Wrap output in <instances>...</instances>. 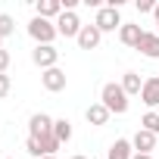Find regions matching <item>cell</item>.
I'll use <instances>...</instances> for the list:
<instances>
[{
	"mask_svg": "<svg viewBox=\"0 0 159 159\" xmlns=\"http://www.w3.org/2000/svg\"><path fill=\"white\" fill-rule=\"evenodd\" d=\"M25 150H28V156H34V159H41V156H44V153H41V143H38L34 137H28V140H25Z\"/></svg>",
	"mask_w": 159,
	"mask_h": 159,
	"instance_id": "21",
	"label": "cell"
},
{
	"mask_svg": "<svg viewBox=\"0 0 159 159\" xmlns=\"http://www.w3.org/2000/svg\"><path fill=\"white\" fill-rule=\"evenodd\" d=\"M94 25L106 34V31H116V28H122L125 22H122V16H119V10L116 7H100L97 10V19H94Z\"/></svg>",
	"mask_w": 159,
	"mask_h": 159,
	"instance_id": "5",
	"label": "cell"
},
{
	"mask_svg": "<svg viewBox=\"0 0 159 159\" xmlns=\"http://www.w3.org/2000/svg\"><path fill=\"white\" fill-rule=\"evenodd\" d=\"M109 109L103 106V103H91L88 106V112H84V119H88V125H94V128H100V125H106L109 122Z\"/></svg>",
	"mask_w": 159,
	"mask_h": 159,
	"instance_id": "13",
	"label": "cell"
},
{
	"mask_svg": "<svg viewBox=\"0 0 159 159\" xmlns=\"http://www.w3.org/2000/svg\"><path fill=\"white\" fill-rule=\"evenodd\" d=\"M28 34H31V41H34V44H53L59 31H56V22L34 16V19L28 22Z\"/></svg>",
	"mask_w": 159,
	"mask_h": 159,
	"instance_id": "2",
	"label": "cell"
},
{
	"mask_svg": "<svg viewBox=\"0 0 159 159\" xmlns=\"http://www.w3.org/2000/svg\"><path fill=\"white\" fill-rule=\"evenodd\" d=\"M0 50H3V38H0Z\"/></svg>",
	"mask_w": 159,
	"mask_h": 159,
	"instance_id": "28",
	"label": "cell"
},
{
	"mask_svg": "<svg viewBox=\"0 0 159 159\" xmlns=\"http://www.w3.org/2000/svg\"><path fill=\"white\" fill-rule=\"evenodd\" d=\"M41 159H56V156H41Z\"/></svg>",
	"mask_w": 159,
	"mask_h": 159,
	"instance_id": "27",
	"label": "cell"
},
{
	"mask_svg": "<svg viewBox=\"0 0 159 159\" xmlns=\"http://www.w3.org/2000/svg\"><path fill=\"white\" fill-rule=\"evenodd\" d=\"M134 7H137V13H153V10H156V3H153V0H137Z\"/></svg>",
	"mask_w": 159,
	"mask_h": 159,
	"instance_id": "23",
	"label": "cell"
},
{
	"mask_svg": "<svg viewBox=\"0 0 159 159\" xmlns=\"http://www.w3.org/2000/svg\"><path fill=\"white\" fill-rule=\"evenodd\" d=\"M41 19H59L62 16V0H38L34 3Z\"/></svg>",
	"mask_w": 159,
	"mask_h": 159,
	"instance_id": "14",
	"label": "cell"
},
{
	"mask_svg": "<svg viewBox=\"0 0 159 159\" xmlns=\"http://www.w3.org/2000/svg\"><path fill=\"white\" fill-rule=\"evenodd\" d=\"M7 69H10V53L0 50V75H7Z\"/></svg>",
	"mask_w": 159,
	"mask_h": 159,
	"instance_id": "24",
	"label": "cell"
},
{
	"mask_svg": "<svg viewBox=\"0 0 159 159\" xmlns=\"http://www.w3.org/2000/svg\"><path fill=\"white\" fill-rule=\"evenodd\" d=\"M140 38H143V28H140V25H134V22H125V25L119 28V41H122L125 47H137V44H140Z\"/></svg>",
	"mask_w": 159,
	"mask_h": 159,
	"instance_id": "11",
	"label": "cell"
},
{
	"mask_svg": "<svg viewBox=\"0 0 159 159\" xmlns=\"http://www.w3.org/2000/svg\"><path fill=\"white\" fill-rule=\"evenodd\" d=\"M131 156H134V147H131V140H125V137L112 140V147H109V153H106V159H131Z\"/></svg>",
	"mask_w": 159,
	"mask_h": 159,
	"instance_id": "15",
	"label": "cell"
},
{
	"mask_svg": "<svg viewBox=\"0 0 159 159\" xmlns=\"http://www.w3.org/2000/svg\"><path fill=\"white\" fill-rule=\"evenodd\" d=\"M13 31H16V22H13V16H10V13H0V38L7 41Z\"/></svg>",
	"mask_w": 159,
	"mask_h": 159,
	"instance_id": "20",
	"label": "cell"
},
{
	"mask_svg": "<svg viewBox=\"0 0 159 159\" xmlns=\"http://www.w3.org/2000/svg\"><path fill=\"white\" fill-rule=\"evenodd\" d=\"M153 16H156V25H159V3H156V10H153Z\"/></svg>",
	"mask_w": 159,
	"mask_h": 159,
	"instance_id": "26",
	"label": "cell"
},
{
	"mask_svg": "<svg viewBox=\"0 0 159 159\" xmlns=\"http://www.w3.org/2000/svg\"><path fill=\"white\" fill-rule=\"evenodd\" d=\"M31 62H34L41 72H47V69H53V66L59 62V50H56L53 44H34V50H31Z\"/></svg>",
	"mask_w": 159,
	"mask_h": 159,
	"instance_id": "3",
	"label": "cell"
},
{
	"mask_svg": "<svg viewBox=\"0 0 159 159\" xmlns=\"http://www.w3.org/2000/svg\"><path fill=\"white\" fill-rule=\"evenodd\" d=\"M72 159H84V156H72Z\"/></svg>",
	"mask_w": 159,
	"mask_h": 159,
	"instance_id": "29",
	"label": "cell"
},
{
	"mask_svg": "<svg viewBox=\"0 0 159 159\" xmlns=\"http://www.w3.org/2000/svg\"><path fill=\"white\" fill-rule=\"evenodd\" d=\"M140 100H143L150 109H153V106H159V75H150V78H143Z\"/></svg>",
	"mask_w": 159,
	"mask_h": 159,
	"instance_id": "9",
	"label": "cell"
},
{
	"mask_svg": "<svg viewBox=\"0 0 159 159\" xmlns=\"http://www.w3.org/2000/svg\"><path fill=\"white\" fill-rule=\"evenodd\" d=\"M81 19H78V13L75 10H62V16L56 19V31L62 34V38H78L81 34Z\"/></svg>",
	"mask_w": 159,
	"mask_h": 159,
	"instance_id": "4",
	"label": "cell"
},
{
	"mask_svg": "<svg viewBox=\"0 0 159 159\" xmlns=\"http://www.w3.org/2000/svg\"><path fill=\"white\" fill-rule=\"evenodd\" d=\"M75 41H78V47H81V50H97L100 41H103V31H100L97 25H84L81 34H78Z\"/></svg>",
	"mask_w": 159,
	"mask_h": 159,
	"instance_id": "8",
	"label": "cell"
},
{
	"mask_svg": "<svg viewBox=\"0 0 159 159\" xmlns=\"http://www.w3.org/2000/svg\"><path fill=\"white\" fill-rule=\"evenodd\" d=\"M140 128H143V131H150V134H159V112H153V109H150V112L140 119Z\"/></svg>",
	"mask_w": 159,
	"mask_h": 159,
	"instance_id": "19",
	"label": "cell"
},
{
	"mask_svg": "<svg viewBox=\"0 0 159 159\" xmlns=\"http://www.w3.org/2000/svg\"><path fill=\"white\" fill-rule=\"evenodd\" d=\"M66 72L59 69V66H53V69H47V72H41V84H44V91H50V94H59V91H66Z\"/></svg>",
	"mask_w": 159,
	"mask_h": 159,
	"instance_id": "6",
	"label": "cell"
},
{
	"mask_svg": "<svg viewBox=\"0 0 159 159\" xmlns=\"http://www.w3.org/2000/svg\"><path fill=\"white\" fill-rule=\"evenodd\" d=\"M131 147H134V153H153V150H156V134L137 128V134L131 137Z\"/></svg>",
	"mask_w": 159,
	"mask_h": 159,
	"instance_id": "12",
	"label": "cell"
},
{
	"mask_svg": "<svg viewBox=\"0 0 159 159\" xmlns=\"http://www.w3.org/2000/svg\"><path fill=\"white\" fill-rule=\"evenodd\" d=\"M34 140L41 143V153H44V156H56V150L62 147V143H59L53 134H44V137H34Z\"/></svg>",
	"mask_w": 159,
	"mask_h": 159,
	"instance_id": "18",
	"label": "cell"
},
{
	"mask_svg": "<svg viewBox=\"0 0 159 159\" xmlns=\"http://www.w3.org/2000/svg\"><path fill=\"white\" fill-rule=\"evenodd\" d=\"M53 122H56V119H50L47 112H34V116L28 119V137H44V134H53Z\"/></svg>",
	"mask_w": 159,
	"mask_h": 159,
	"instance_id": "7",
	"label": "cell"
},
{
	"mask_svg": "<svg viewBox=\"0 0 159 159\" xmlns=\"http://www.w3.org/2000/svg\"><path fill=\"white\" fill-rule=\"evenodd\" d=\"M131 159H153V153H134Z\"/></svg>",
	"mask_w": 159,
	"mask_h": 159,
	"instance_id": "25",
	"label": "cell"
},
{
	"mask_svg": "<svg viewBox=\"0 0 159 159\" xmlns=\"http://www.w3.org/2000/svg\"><path fill=\"white\" fill-rule=\"evenodd\" d=\"M10 88H13V81H10V75H0V100H3V97L10 94Z\"/></svg>",
	"mask_w": 159,
	"mask_h": 159,
	"instance_id": "22",
	"label": "cell"
},
{
	"mask_svg": "<svg viewBox=\"0 0 159 159\" xmlns=\"http://www.w3.org/2000/svg\"><path fill=\"white\" fill-rule=\"evenodd\" d=\"M53 137H56L59 143H69V140H72V122H69V119H56V122H53Z\"/></svg>",
	"mask_w": 159,
	"mask_h": 159,
	"instance_id": "17",
	"label": "cell"
},
{
	"mask_svg": "<svg viewBox=\"0 0 159 159\" xmlns=\"http://www.w3.org/2000/svg\"><path fill=\"white\" fill-rule=\"evenodd\" d=\"M137 50H140L147 59H159V31H143Z\"/></svg>",
	"mask_w": 159,
	"mask_h": 159,
	"instance_id": "10",
	"label": "cell"
},
{
	"mask_svg": "<svg viewBox=\"0 0 159 159\" xmlns=\"http://www.w3.org/2000/svg\"><path fill=\"white\" fill-rule=\"evenodd\" d=\"M100 103H103L112 116H125V112H128V94H125L122 84H116V81H106V84H103Z\"/></svg>",
	"mask_w": 159,
	"mask_h": 159,
	"instance_id": "1",
	"label": "cell"
},
{
	"mask_svg": "<svg viewBox=\"0 0 159 159\" xmlns=\"http://www.w3.org/2000/svg\"><path fill=\"white\" fill-rule=\"evenodd\" d=\"M119 84H122V91H125L128 97H134V94H140V91H143V78H140L137 72H125Z\"/></svg>",
	"mask_w": 159,
	"mask_h": 159,
	"instance_id": "16",
	"label": "cell"
}]
</instances>
